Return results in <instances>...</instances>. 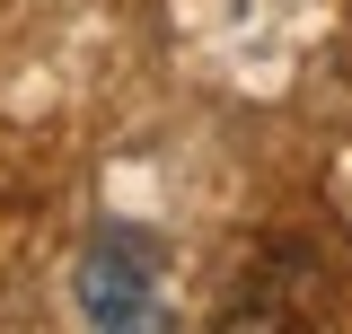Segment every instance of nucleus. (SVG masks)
<instances>
[{
	"mask_svg": "<svg viewBox=\"0 0 352 334\" xmlns=\"http://www.w3.org/2000/svg\"><path fill=\"white\" fill-rule=\"evenodd\" d=\"M80 317L88 326H168V291H159V247L141 229H97L80 247Z\"/></svg>",
	"mask_w": 352,
	"mask_h": 334,
	"instance_id": "nucleus-1",
	"label": "nucleus"
}]
</instances>
